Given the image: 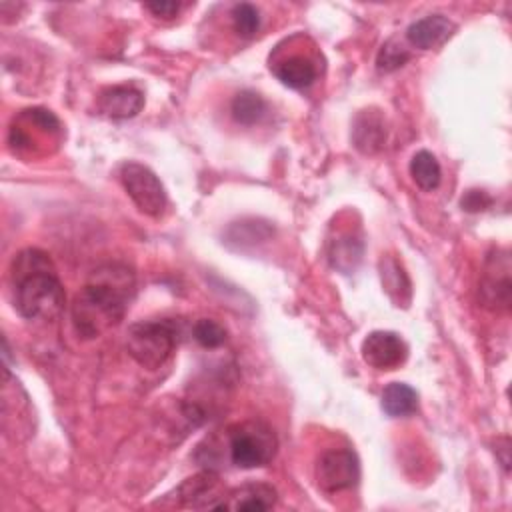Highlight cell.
<instances>
[{
    "label": "cell",
    "mask_w": 512,
    "mask_h": 512,
    "mask_svg": "<svg viewBox=\"0 0 512 512\" xmlns=\"http://www.w3.org/2000/svg\"><path fill=\"white\" fill-rule=\"evenodd\" d=\"M146 8L158 16V18H174L180 10V2L174 0H154V2H146Z\"/></svg>",
    "instance_id": "25"
},
{
    "label": "cell",
    "mask_w": 512,
    "mask_h": 512,
    "mask_svg": "<svg viewBox=\"0 0 512 512\" xmlns=\"http://www.w3.org/2000/svg\"><path fill=\"white\" fill-rule=\"evenodd\" d=\"M456 26L450 18L442 16V14H430L424 16L416 22H412L406 28V40L420 50H432L442 46L452 34H454Z\"/></svg>",
    "instance_id": "14"
},
{
    "label": "cell",
    "mask_w": 512,
    "mask_h": 512,
    "mask_svg": "<svg viewBox=\"0 0 512 512\" xmlns=\"http://www.w3.org/2000/svg\"><path fill=\"white\" fill-rule=\"evenodd\" d=\"M418 408V394L406 382H390L382 392V410L392 416H408Z\"/></svg>",
    "instance_id": "18"
},
{
    "label": "cell",
    "mask_w": 512,
    "mask_h": 512,
    "mask_svg": "<svg viewBox=\"0 0 512 512\" xmlns=\"http://www.w3.org/2000/svg\"><path fill=\"white\" fill-rule=\"evenodd\" d=\"M120 180L136 208L152 218L162 216L168 196L160 178L140 162H126L120 168Z\"/></svg>",
    "instance_id": "6"
},
{
    "label": "cell",
    "mask_w": 512,
    "mask_h": 512,
    "mask_svg": "<svg viewBox=\"0 0 512 512\" xmlns=\"http://www.w3.org/2000/svg\"><path fill=\"white\" fill-rule=\"evenodd\" d=\"M410 176L422 190H434L440 184L442 170L436 156L428 150H418L410 160Z\"/></svg>",
    "instance_id": "20"
},
{
    "label": "cell",
    "mask_w": 512,
    "mask_h": 512,
    "mask_svg": "<svg viewBox=\"0 0 512 512\" xmlns=\"http://www.w3.org/2000/svg\"><path fill=\"white\" fill-rule=\"evenodd\" d=\"M492 198L482 192V190H468L466 196L462 198V208H466L468 212H478V210H486L490 206Z\"/></svg>",
    "instance_id": "24"
},
{
    "label": "cell",
    "mask_w": 512,
    "mask_h": 512,
    "mask_svg": "<svg viewBox=\"0 0 512 512\" xmlns=\"http://www.w3.org/2000/svg\"><path fill=\"white\" fill-rule=\"evenodd\" d=\"M232 26L242 38H250L260 28V12L254 4L240 2L232 8Z\"/></svg>",
    "instance_id": "22"
},
{
    "label": "cell",
    "mask_w": 512,
    "mask_h": 512,
    "mask_svg": "<svg viewBox=\"0 0 512 512\" xmlns=\"http://www.w3.org/2000/svg\"><path fill=\"white\" fill-rule=\"evenodd\" d=\"M326 256L334 270L352 274L364 256V240L360 230L336 228V232L326 242Z\"/></svg>",
    "instance_id": "11"
},
{
    "label": "cell",
    "mask_w": 512,
    "mask_h": 512,
    "mask_svg": "<svg viewBox=\"0 0 512 512\" xmlns=\"http://www.w3.org/2000/svg\"><path fill=\"white\" fill-rule=\"evenodd\" d=\"M410 56H412L410 50L402 42H398L396 38H390L382 44L376 56V68L380 72H394L400 66H404L410 60Z\"/></svg>",
    "instance_id": "21"
},
{
    "label": "cell",
    "mask_w": 512,
    "mask_h": 512,
    "mask_svg": "<svg viewBox=\"0 0 512 512\" xmlns=\"http://www.w3.org/2000/svg\"><path fill=\"white\" fill-rule=\"evenodd\" d=\"M226 494L228 490L220 476L210 468L186 478L176 490L180 504L196 510H222Z\"/></svg>",
    "instance_id": "9"
},
{
    "label": "cell",
    "mask_w": 512,
    "mask_h": 512,
    "mask_svg": "<svg viewBox=\"0 0 512 512\" xmlns=\"http://www.w3.org/2000/svg\"><path fill=\"white\" fill-rule=\"evenodd\" d=\"M360 464L352 450H326L316 462V482L324 492H340L358 484Z\"/></svg>",
    "instance_id": "8"
},
{
    "label": "cell",
    "mask_w": 512,
    "mask_h": 512,
    "mask_svg": "<svg viewBox=\"0 0 512 512\" xmlns=\"http://www.w3.org/2000/svg\"><path fill=\"white\" fill-rule=\"evenodd\" d=\"M386 120L384 114L376 108H366L358 112L352 126V142L362 154H376L384 148L386 142Z\"/></svg>",
    "instance_id": "13"
},
{
    "label": "cell",
    "mask_w": 512,
    "mask_h": 512,
    "mask_svg": "<svg viewBox=\"0 0 512 512\" xmlns=\"http://www.w3.org/2000/svg\"><path fill=\"white\" fill-rule=\"evenodd\" d=\"M274 74L284 86L302 90V88H308L316 80L318 68L312 58H308L304 54H292L274 64Z\"/></svg>",
    "instance_id": "17"
},
{
    "label": "cell",
    "mask_w": 512,
    "mask_h": 512,
    "mask_svg": "<svg viewBox=\"0 0 512 512\" xmlns=\"http://www.w3.org/2000/svg\"><path fill=\"white\" fill-rule=\"evenodd\" d=\"M278 500L276 488L266 482H248L228 490L222 510H270Z\"/></svg>",
    "instance_id": "15"
},
{
    "label": "cell",
    "mask_w": 512,
    "mask_h": 512,
    "mask_svg": "<svg viewBox=\"0 0 512 512\" xmlns=\"http://www.w3.org/2000/svg\"><path fill=\"white\" fill-rule=\"evenodd\" d=\"M144 106V94L132 84H118L104 88L98 94V110L114 120L136 116Z\"/></svg>",
    "instance_id": "12"
},
{
    "label": "cell",
    "mask_w": 512,
    "mask_h": 512,
    "mask_svg": "<svg viewBox=\"0 0 512 512\" xmlns=\"http://www.w3.org/2000/svg\"><path fill=\"white\" fill-rule=\"evenodd\" d=\"M182 338V322L154 318L134 322L126 332L128 354L144 368L156 370L168 362Z\"/></svg>",
    "instance_id": "3"
},
{
    "label": "cell",
    "mask_w": 512,
    "mask_h": 512,
    "mask_svg": "<svg viewBox=\"0 0 512 512\" xmlns=\"http://www.w3.org/2000/svg\"><path fill=\"white\" fill-rule=\"evenodd\" d=\"M136 294L132 268L108 262L92 270L86 284L72 300V324L78 336L90 340L114 328L130 308Z\"/></svg>",
    "instance_id": "1"
},
{
    "label": "cell",
    "mask_w": 512,
    "mask_h": 512,
    "mask_svg": "<svg viewBox=\"0 0 512 512\" xmlns=\"http://www.w3.org/2000/svg\"><path fill=\"white\" fill-rule=\"evenodd\" d=\"M362 358L376 370H394L408 358L406 342L390 330H374L362 340Z\"/></svg>",
    "instance_id": "10"
},
{
    "label": "cell",
    "mask_w": 512,
    "mask_h": 512,
    "mask_svg": "<svg viewBox=\"0 0 512 512\" xmlns=\"http://www.w3.org/2000/svg\"><path fill=\"white\" fill-rule=\"evenodd\" d=\"M62 134L60 120L46 108H28L14 116L8 130V146L14 154L48 152L50 144H58Z\"/></svg>",
    "instance_id": "5"
},
{
    "label": "cell",
    "mask_w": 512,
    "mask_h": 512,
    "mask_svg": "<svg viewBox=\"0 0 512 512\" xmlns=\"http://www.w3.org/2000/svg\"><path fill=\"white\" fill-rule=\"evenodd\" d=\"M226 452L236 468L250 470L272 462L278 450L274 430L262 420H244L224 432Z\"/></svg>",
    "instance_id": "4"
},
{
    "label": "cell",
    "mask_w": 512,
    "mask_h": 512,
    "mask_svg": "<svg viewBox=\"0 0 512 512\" xmlns=\"http://www.w3.org/2000/svg\"><path fill=\"white\" fill-rule=\"evenodd\" d=\"M510 254L508 250H492L484 262L480 278V300L490 310H506L510 306L512 284H510Z\"/></svg>",
    "instance_id": "7"
},
{
    "label": "cell",
    "mask_w": 512,
    "mask_h": 512,
    "mask_svg": "<svg viewBox=\"0 0 512 512\" xmlns=\"http://www.w3.org/2000/svg\"><path fill=\"white\" fill-rule=\"evenodd\" d=\"M232 118L244 126H252L260 122L266 114V102L264 98L254 90H242L232 98L230 104Z\"/></svg>",
    "instance_id": "19"
},
{
    "label": "cell",
    "mask_w": 512,
    "mask_h": 512,
    "mask_svg": "<svg viewBox=\"0 0 512 512\" xmlns=\"http://www.w3.org/2000/svg\"><path fill=\"white\" fill-rule=\"evenodd\" d=\"M10 290L26 320H52L64 310L66 294L50 256L38 248L18 252L10 264Z\"/></svg>",
    "instance_id": "2"
},
{
    "label": "cell",
    "mask_w": 512,
    "mask_h": 512,
    "mask_svg": "<svg viewBox=\"0 0 512 512\" xmlns=\"http://www.w3.org/2000/svg\"><path fill=\"white\" fill-rule=\"evenodd\" d=\"M378 268H380L382 286H384L386 294L390 296V300L396 306L406 308L412 298V284H410V278H408L404 266L394 256L386 254L380 258Z\"/></svg>",
    "instance_id": "16"
},
{
    "label": "cell",
    "mask_w": 512,
    "mask_h": 512,
    "mask_svg": "<svg viewBox=\"0 0 512 512\" xmlns=\"http://www.w3.org/2000/svg\"><path fill=\"white\" fill-rule=\"evenodd\" d=\"M194 340L204 348H220L226 342V330L222 324H218L212 318H200L196 320L192 328Z\"/></svg>",
    "instance_id": "23"
}]
</instances>
